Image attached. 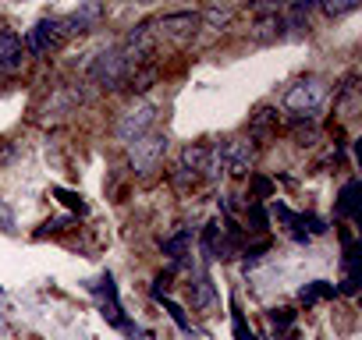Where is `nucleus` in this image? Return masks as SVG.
<instances>
[{
	"mask_svg": "<svg viewBox=\"0 0 362 340\" xmlns=\"http://www.w3.org/2000/svg\"><path fill=\"white\" fill-rule=\"evenodd\" d=\"M298 231L313 238V234H327L330 227H327V220L316 217V213H298Z\"/></svg>",
	"mask_w": 362,
	"mask_h": 340,
	"instance_id": "obj_22",
	"label": "nucleus"
},
{
	"mask_svg": "<svg viewBox=\"0 0 362 340\" xmlns=\"http://www.w3.org/2000/svg\"><path fill=\"white\" fill-rule=\"evenodd\" d=\"M153 298H156V301L163 305V312H167V315H170V319L177 322V329H181V333H185V336H192V340L199 336V329L192 326V319H189L185 305H177V301H174V298H167V294H153Z\"/></svg>",
	"mask_w": 362,
	"mask_h": 340,
	"instance_id": "obj_13",
	"label": "nucleus"
},
{
	"mask_svg": "<svg viewBox=\"0 0 362 340\" xmlns=\"http://www.w3.org/2000/svg\"><path fill=\"white\" fill-rule=\"evenodd\" d=\"M270 213H274V220H277L284 231H291V238H295L298 245H305V241H309V234H302V231H298V213H295V210H288L284 202H274V206H270Z\"/></svg>",
	"mask_w": 362,
	"mask_h": 340,
	"instance_id": "obj_16",
	"label": "nucleus"
},
{
	"mask_svg": "<svg viewBox=\"0 0 362 340\" xmlns=\"http://www.w3.org/2000/svg\"><path fill=\"white\" fill-rule=\"evenodd\" d=\"M68 224H71V217H54V220H47V224H43L40 238H43V234H61V231H68Z\"/></svg>",
	"mask_w": 362,
	"mask_h": 340,
	"instance_id": "obj_27",
	"label": "nucleus"
},
{
	"mask_svg": "<svg viewBox=\"0 0 362 340\" xmlns=\"http://www.w3.org/2000/svg\"><path fill=\"white\" fill-rule=\"evenodd\" d=\"M93 294H96V301H100V315L107 319V326H114V329H124L128 336H139L142 329L124 315V308H121V298H117V284H114V277L110 273H103L96 284H93Z\"/></svg>",
	"mask_w": 362,
	"mask_h": 340,
	"instance_id": "obj_2",
	"label": "nucleus"
},
{
	"mask_svg": "<svg viewBox=\"0 0 362 340\" xmlns=\"http://www.w3.org/2000/svg\"><path fill=\"white\" fill-rule=\"evenodd\" d=\"M298 298H302V305L334 301V298H337V284H330V280H309V284L298 291Z\"/></svg>",
	"mask_w": 362,
	"mask_h": 340,
	"instance_id": "obj_14",
	"label": "nucleus"
},
{
	"mask_svg": "<svg viewBox=\"0 0 362 340\" xmlns=\"http://www.w3.org/2000/svg\"><path fill=\"white\" fill-rule=\"evenodd\" d=\"M341 245H344V255H341V287L337 294H358L362 287V245L355 241V234L348 227H341Z\"/></svg>",
	"mask_w": 362,
	"mask_h": 340,
	"instance_id": "obj_4",
	"label": "nucleus"
},
{
	"mask_svg": "<svg viewBox=\"0 0 362 340\" xmlns=\"http://www.w3.org/2000/svg\"><path fill=\"white\" fill-rule=\"evenodd\" d=\"M267 319H270L274 329H291V326H295V312H291V308H270Z\"/></svg>",
	"mask_w": 362,
	"mask_h": 340,
	"instance_id": "obj_24",
	"label": "nucleus"
},
{
	"mask_svg": "<svg viewBox=\"0 0 362 340\" xmlns=\"http://www.w3.org/2000/svg\"><path fill=\"white\" fill-rule=\"evenodd\" d=\"M214 152H217V159L224 163L228 174H235V178L252 174V163H256V145H252V138H228V142L217 145Z\"/></svg>",
	"mask_w": 362,
	"mask_h": 340,
	"instance_id": "obj_5",
	"label": "nucleus"
},
{
	"mask_svg": "<svg viewBox=\"0 0 362 340\" xmlns=\"http://www.w3.org/2000/svg\"><path fill=\"white\" fill-rule=\"evenodd\" d=\"M54 199H61V202H64L71 213H78V217H86V213H89V206L82 202V195H78V192H71V188H54Z\"/></svg>",
	"mask_w": 362,
	"mask_h": 340,
	"instance_id": "obj_23",
	"label": "nucleus"
},
{
	"mask_svg": "<svg viewBox=\"0 0 362 340\" xmlns=\"http://www.w3.org/2000/svg\"><path fill=\"white\" fill-rule=\"evenodd\" d=\"M100 15V8L96 4H86L82 11H75V15H68V18H61V25H64V36H78V32H86L89 25H93V18Z\"/></svg>",
	"mask_w": 362,
	"mask_h": 340,
	"instance_id": "obj_15",
	"label": "nucleus"
},
{
	"mask_svg": "<svg viewBox=\"0 0 362 340\" xmlns=\"http://www.w3.org/2000/svg\"><path fill=\"white\" fill-rule=\"evenodd\" d=\"M181 170H189V174H214V149L210 145H185L181 152Z\"/></svg>",
	"mask_w": 362,
	"mask_h": 340,
	"instance_id": "obj_11",
	"label": "nucleus"
},
{
	"mask_svg": "<svg viewBox=\"0 0 362 340\" xmlns=\"http://www.w3.org/2000/svg\"><path fill=\"white\" fill-rule=\"evenodd\" d=\"M153 121H156V110H153L149 103H142V107L128 110V114L121 117V124H117V135H121V142H135L139 135H146V131L153 128Z\"/></svg>",
	"mask_w": 362,
	"mask_h": 340,
	"instance_id": "obj_10",
	"label": "nucleus"
},
{
	"mask_svg": "<svg viewBox=\"0 0 362 340\" xmlns=\"http://www.w3.org/2000/svg\"><path fill=\"white\" fill-rule=\"evenodd\" d=\"M135 61L124 54V50H110V54H100L96 64H93V78L103 85V89H117L124 85V78L132 75Z\"/></svg>",
	"mask_w": 362,
	"mask_h": 340,
	"instance_id": "obj_7",
	"label": "nucleus"
},
{
	"mask_svg": "<svg viewBox=\"0 0 362 340\" xmlns=\"http://www.w3.org/2000/svg\"><path fill=\"white\" fill-rule=\"evenodd\" d=\"M64 40H68V36H64L61 18H40V22L29 29V36H25V50L36 54V57H47V54L61 50Z\"/></svg>",
	"mask_w": 362,
	"mask_h": 340,
	"instance_id": "obj_6",
	"label": "nucleus"
},
{
	"mask_svg": "<svg viewBox=\"0 0 362 340\" xmlns=\"http://www.w3.org/2000/svg\"><path fill=\"white\" fill-rule=\"evenodd\" d=\"M323 99H327V82L316 78V75H309V78H298L295 85H288L284 110H291L295 121H313L316 110L323 107Z\"/></svg>",
	"mask_w": 362,
	"mask_h": 340,
	"instance_id": "obj_1",
	"label": "nucleus"
},
{
	"mask_svg": "<svg viewBox=\"0 0 362 340\" xmlns=\"http://www.w3.org/2000/svg\"><path fill=\"white\" fill-rule=\"evenodd\" d=\"M0 231H8V234L15 231V210L4 199H0Z\"/></svg>",
	"mask_w": 362,
	"mask_h": 340,
	"instance_id": "obj_28",
	"label": "nucleus"
},
{
	"mask_svg": "<svg viewBox=\"0 0 362 340\" xmlns=\"http://www.w3.org/2000/svg\"><path fill=\"white\" fill-rule=\"evenodd\" d=\"M25 61V43L15 29H0V75H15L22 71Z\"/></svg>",
	"mask_w": 362,
	"mask_h": 340,
	"instance_id": "obj_9",
	"label": "nucleus"
},
{
	"mask_svg": "<svg viewBox=\"0 0 362 340\" xmlns=\"http://www.w3.org/2000/svg\"><path fill=\"white\" fill-rule=\"evenodd\" d=\"M189 245H192V231H189V227H177L174 234L160 238V252H163L167 259H174V262L189 259Z\"/></svg>",
	"mask_w": 362,
	"mask_h": 340,
	"instance_id": "obj_12",
	"label": "nucleus"
},
{
	"mask_svg": "<svg viewBox=\"0 0 362 340\" xmlns=\"http://www.w3.org/2000/svg\"><path fill=\"white\" fill-rule=\"evenodd\" d=\"M214 301H217V291H214L210 277H206V273H199V277H196V284H192V305H196V308H210Z\"/></svg>",
	"mask_w": 362,
	"mask_h": 340,
	"instance_id": "obj_17",
	"label": "nucleus"
},
{
	"mask_svg": "<svg viewBox=\"0 0 362 340\" xmlns=\"http://www.w3.org/2000/svg\"><path fill=\"white\" fill-rule=\"evenodd\" d=\"M231 329H235V340H259V336H256V329L245 322V315L238 312V305H235V301H231Z\"/></svg>",
	"mask_w": 362,
	"mask_h": 340,
	"instance_id": "obj_21",
	"label": "nucleus"
},
{
	"mask_svg": "<svg viewBox=\"0 0 362 340\" xmlns=\"http://www.w3.org/2000/svg\"><path fill=\"white\" fill-rule=\"evenodd\" d=\"M245 220H249V231H256V234H267V227H270V217H267V210H263V202H249L245 199Z\"/></svg>",
	"mask_w": 362,
	"mask_h": 340,
	"instance_id": "obj_18",
	"label": "nucleus"
},
{
	"mask_svg": "<svg viewBox=\"0 0 362 340\" xmlns=\"http://www.w3.org/2000/svg\"><path fill=\"white\" fill-rule=\"evenodd\" d=\"M274 121H277V114L263 107V110H259V114L252 117V124H249V138H267V135H270V124H274Z\"/></svg>",
	"mask_w": 362,
	"mask_h": 340,
	"instance_id": "obj_20",
	"label": "nucleus"
},
{
	"mask_svg": "<svg viewBox=\"0 0 362 340\" xmlns=\"http://www.w3.org/2000/svg\"><path fill=\"white\" fill-rule=\"evenodd\" d=\"M267 252H270V241L263 238V241H256V245H249V248H242L238 255H245V266H256V262H259V259H263Z\"/></svg>",
	"mask_w": 362,
	"mask_h": 340,
	"instance_id": "obj_26",
	"label": "nucleus"
},
{
	"mask_svg": "<svg viewBox=\"0 0 362 340\" xmlns=\"http://www.w3.org/2000/svg\"><path fill=\"white\" fill-rule=\"evenodd\" d=\"M316 8H320L327 18H341V15H348V11L358 8V0H316Z\"/></svg>",
	"mask_w": 362,
	"mask_h": 340,
	"instance_id": "obj_19",
	"label": "nucleus"
},
{
	"mask_svg": "<svg viewBox=\"0 0 362 340\" xmlns=\"http://www.w3.org/2000/svg\"><path fill=\"white\" fill-rule=\"evenodd\" d=\"M270 195H274V181L263 178V174H252V195H249V199L263 202V199H270Z\"/></svg>",
	"mask_w": 362,
	"mask_h": 340,
	"instance_id": "obj_25",
	"label": "nucleus"
},
{
	"mask_svg": "<svg viewBox=\"0 0 362 340\" xmlns=\"http://www.w3.org/2000/svg\"><path fill=\"white\" fill-rule=\"evenodd\" d=\"M132 145V166H135V174H153V170L163 163V152H167V135L160 131H146L139 135Z\"/></svg>",
	"mask_w": 362,
	"mask_h": 340,
	"instance_id": "obj_3",
	"label": "nucleus"
},
{
	"mask_svg": "<svg viewBox=\"0 0 362 340\" xmlns=\"http://www.w3.org/2000/svg\"><path fill=\"white\" fill-rule=\"evenodd\" d=\"M334 217L337 220H348V224H358L362 220V181L351 178L341 185L337 192V202H334Z\"/></svg>",
	"mask_w": 362,
	"mask_h": 340,
	"instance_id": "obj_8",
	"label": "nucleus"
}]
</instances>
